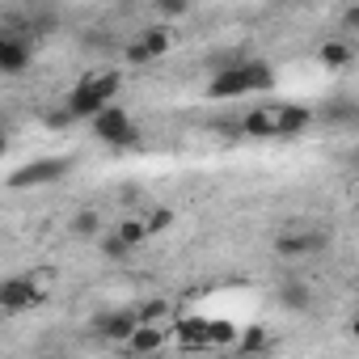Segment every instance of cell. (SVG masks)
<instances>
[{
    "instance_id": "3",
    "label": "cell",
    "mask_w": 359,
    "mask_h": 359,
    "mask_svg": "<svg viewBox=\"0 0 359 359\" xmlns=\"http://www.w3.org/2000/svg\"><path fill=\"white\" fill-rule=\"evenodd\" d=\"M93 131L106 144H135V123L127 118V110H114V106H106L102 114H93Z\"/></svg>"
},
{
    "instance_id": "10",
    "label": "cell",
    "mask_w": 359,
    "mask_h": 359,
    "mask_svg": "<svg viewBox=\"0 0 359 359\" xmlns=\"http://www.w3.org/2000/svg\"><path fill=\"white\" fill-rule=\"evenodd\" d=\"M26 60H30V51H26L22 39H5V43H0V68H5V72H22Z\"/></svg>"
},
{
    "instance_id": "4",
    "label": "cell",
    "mask_w": 359,
    "mask_h": 359,
    "mask_svg": "<svg viewBox=\"0 0 359 359\" xmlns=\"http://www.w3.org/2000/svg\"><path fill=\"white\" fill-rule=\"evenodd\" d=\"M64 173H68V161H34V165L18 169V173L9 177V187H13V191H18V187H43V182L64 177Z\"/></svg>"
},
{
    "instance_id": "14",
    "label": "cell",
    "mask_w": 359,
    "mask_h": 359,
    "mask_svg": "<svg viewBox=\"0 0 359 359\" xmlns=\"http://www.w3.org/2000/svg\"><path fill=\"white\" fill-rule=\"evenodd\" d=\"M118 233L135 245V241H144V237H148V220H123V224H118Z\"/></svg>"
},
{
    "instance_id": "17",
    "label": "cell",
    "mask_w": 359,
    "mask_h": 359,
    "mask_svg": "<svg viewBox=\"0 0 359 359\" xmlns=\"http://www.w3.org/2000/svg\"><path fill=\"white\" fill-rule=\"evenodd\" d=\"M127 60H131V64H148V60H156V55L148 51V43H144V39H135V43L127 47Z\"/></svg>"
},
{
    "instance_id": "19",
    "label": "cell",
    "mask_w": 359,
    "mask_h": 359,
    "mask_svg": "<svg viewBox=\"0 0 359 359\" xmlns=\"http://www.w3.org/2000/svg\"><path fill=\"white\" fill-rule=\"evenodd\" d=\"M173 224V212H152L148 216V233H161V229H169Z\"/></svg>"
},
{
    "instance_id": "13",
    "label": "cell",
    "mask_w": 359,
    "mask_h": 359,
    "mask_svg": "<svg viewBox=\"0 0 359 359\" xmlns=\"http://www.w3.org/2000/svg\"><path fill=\"white\" fill-rule=\"evenodd\" d=\"M346 60H351V51H346L342 43H325V47H321V64H325V68H342Z\"/></svg>"
},
{
    "instance_id": "12",
    "label": "cell",
    "mask_w": 359,
    "mask_h": 359,
    "mask_svg": "<svg viewBox=\"0 0 359 359\" xmlns=\"http://www.w3.org/2000/svg\"><path fill=\"white\" fill-rule=\"evenodd\" d=\"M241 127H245L250 135H279V127H275V110H250V114L241 118Z\"/></svg>"
},
{
    "instance_id": "23",
    "label": "cell",
    "mask_w": 359,
    "mask_h": 359,
    "mask_svg": "<svg viewBox=\"0 0 359 359\" xmlns=\"http://www.w3.org/2000/svg\"><path fill=\"white\" fill-rule=\"evenodd\" d=\"M283 300H287L292 309H300V304H304V296H300V287H287V296H283Z\"/></svg>"
},
{
    "instance_id": "5",
    "label": "cell",
    "mask_w": 359,
    "mask_h": 359,
    "mask_svg": "<svg viewBox=\"0 0 359 359\" xmlns=\"http://www.w3.org/2000/svg\"><path fill=\"white\" fill-rule=\"evenodd\" d=\"M212 97H241V93H254V81H250V68L245 64H237V68H224L216 81H212V89H208Z\"/></svg>"
},
{
    "instance_id": "8",
    "label": "cell",
    "mask_w": 359,
    "mask_h": 359,
    "mask_svg": "<svg viewBox=\"0 0 359 359\" xmlns=\"http://www.w3.org/2000/svg\"><path fill=\"white\" fill-rule=\"evenodd\" d=\"M313 123V114L304 110V106H275V127H279V135H296V131H304Z\"/></svg>"
},
{
    "instance_id": "25",
    "label": "cell",
    "mask_w": 359,
    "mask_h": 359,
    "mask_svg": "<svg viewBox=\"0 0 359 359\" xmlns=\"http://www.w3.org/2000/svg\"><path fill=\"white\" fill-rule=\"evenodd\" d=\"M351 334H355V338H359V317H355V321H351Z\"/></svg>"
},
{
    "instance_id": "22",
    "label": "cell",
    "mask_w": 359,
    "mask_h": 359,
    "mask_svg": "<svg viewBox=\"0 0 359 359\" xmlns=\"http://www.w3.org/2000/svg\"><path fill=\"white\" fill-rule=\"evenodd\" d=\"M161 313H165V304H148V309H140L135 317H140V321H152V317H161Z\"/></svg>"
},
{
    "instance_id": "6",
    "label": "cell",
    "mask_w": 359,
    "mask_h": 359,
    "mask_svg": "<svg viewBox=\"0 0 359 359\" xmlns=\"http://www.w3.org/2000/svg\"><path fill=\"white\" fill-rule=\"evenodd\" d=\"M39 300H43V292H39L30 279H9L5 287H0V309H5V313L30 309V304H39Z\"/></svg>"
},
{
    "instance_id": "9",
    "label": "cell",
    "mask_w": 359,
    "mask_h": 359,
    "mask_svg": "<svg viewBox=\"0 0 359 359\" xmlns=\"http://www.w3.org/2000/svg\"><path fill=\"white\" fill-rule=\"evenodd\" d=\"M135 325H140V317H135V313H106V317H97L102 338H131V334H135Z\"/></svg>"
},
{
    "instance_id": "2",
    "label": "cell",
    "mask_w": 359,
    "mask_h": 359,
    "mask_svg": "<svg viewBox=\"0 0 359 359\" xmlns=\"http://www.w3.org/2000/svg\"><path fill=\"white\" fill-rule=\"evenodd\" d=\"M321 245H325V233H321V229H313V224H292V229H283V233L275 237V250H279V254H287V258L317 254Z\"/></svg>"
},
{
    "instance_id": "1",
    "label": "cell",
    "mask_w": 359,
    "mask_h": 359,
    "mask_svg": "<svg viewBox=\"0 0 359 359\" xmlns=\"http://www.w3.org/2000/svg\"><path fill=\"white\" fill-rule=\"evenodd\" d=\"M114 89H118V76H114V72H102V76L81 81V85L72 89V97H68V114H85V118L102 114L106 102L114 97Z\"/></svg>"
},
{
    "instance_id": "24",
    "label": "cell",
    "mask_w": 359,
    "mask_h": 359,
    "mask_svg": "<svg viewBox=\"0 0 359 359\" xmlns=\"http://www.w3.org/2000/svg\"><path fill=\"white\" fill-rule=\"evenodd\" d=\"M346 26H359V9H351V13H346Z\"/></svg>"
},
{
    "instance_id": "16",
    "label": "cell",
    "mask_w": 359,
    "mask_h": 359,
    "mask_svg": "<svg viewBox=\"0 0 359 359\" xmlns=\"http://www.w3.org/2000/svg\"><path fill=\"white\" fill-rule=\"evenodd\" d=\"M237 338V330L229 325V321H212V346H224V342H233Z\"/></svg>"
},
{
    "instance_id": "20",
    "label": "cell",
    "mask_w": 359,
    "mask_h": 359,
    "mask_svg": "<svg viewBox=\"0 0 359 359\" xmlns=\"http://www.w3.org/2000/svg\"><path fill=\"white\" fill-rule=\"evenodd\" d=\"M262 346H266V334H262V330H250V334L241 338V351H262Z\"/></svg>"
},
{
    "instance_id": "11",
    "label": "cell",
    "mask_w": 359,
    "mask_h": 359,
    "mask_svg": "<svg viewBox=\"0 0 359 359\" xmlns=\"http://www.w3.org/2000/svg\"><path fill=\"white\" fill-rule=\"evenodd\" d=\"M165 342V334L156 330V325H148V321H140L135 325V334L127 338V351H135V355H144V351H156Z\"/></svg>"
},
{
    "instance_id": "15",
    "label": "cell",
    "mask_w": 359,
    "mask_h": 359,
    "mask_svg": "<svg viewBox=\"0 0 359 359\" xmlns=\"http://www.w3.org/2000/svg\"><path fill=\"white\" fill-rule=\"evenodd\" d=\"M144 43H148V51H152V55H165V51H169V30H148V34H144Z\"/></svg>"
},
{
    "instance_id": "21",
    "label": "cell",
    "mask_w": 359,
    "mask_h": 359,
    "mask_svg": "<svg viewBox=\"0 0 359 359\" xmlns=\"http://www.w3.org/2000/svg\"><path fill=\"white\" fill-rule=\"evenodd\" d=\"M76 233H97V216L93 212H81L76 216Z\"/></svg>"
},
{
    "instance_id": "7",
    "label": "cell",
    "mask_w": 359,
    "mask_h": 359,
    "mask_svg": "<svg viewBox=\"0 0 359 359\" xmlns=\"http://www.w3.org/2000/svg\"><path fill=\"white\" fill-rule=\"evenodd\" d=\"M177 346H187V351L212 346V321H199V317L177 321Z\"/></svg>"
},
{
    "instance_id": "18",
    "label": "cell",
    "mask_w": 359,
    "mask_h": 359,
    "mask_svg": "<svg viewBox=\"0 0 359 359\" xmlns=\"http://www.w3.org/2000/svg\"><path fill=\"white\" fill-rule=\"evenodd\" d=\"M156 9H161L165 18H182V13H187V0H156Z\"/></svg>"
}]
</instances>
